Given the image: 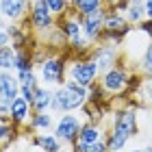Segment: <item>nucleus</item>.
I'll return each mask as SVG.
<instances>
[{
    "instance_id": "14",
    "label": "nucleus",
    "mask_w": 152,
    "mask_h": 152,
    "mask_svg": "<svg viewBox=\"0 0 152 152\" xmlns=\"http://www.w3.org/2000/svg\"><path fill=\"white\" fill-rule=\"evenodd\" d=\"M104 139V128L96 122H83L80 124V130H78V137L76 141L80 143H94V141H100Z\"/></svg>"
},
{
    "instance_id": "25",
    "label": "nucleus",
    "mask_w": 152,
    "mask_h": 152,
    "mask_svg": "<svg viewBox=\"0 0 152 152\" xmlns=\"http://www.w3.org/2000/svg\"><path fill=\"white\" fill-rule=\"evenodd\" d=\"M46 4H48V9H50V13L54 18L65 15L70 11V0H46Z\"/></svg>"
},
{
    "instance_id": "3",
    "label": "nucleus",
    "mask_w": 152,
    "mask_h": 152,
    "mask_svg": "<svg viewBox=\"0 0 152 152\" xmlns=\"http://www.w3.org/2000/svg\"><path fill=\"white\" fill-rule=\"evenodd\" d=\"M65 67H67L65 65V57H61V54H46V57L37 63V70H39L37 78L44 80L46 87L48 85L59 87V85H63V83L67 80Z\"/></svg>"
},
{
    "instance_id": "24",
    "label": "nucleus",
    "mask_w": 152,
    "mask_h": 152,
    "mask_svg": "<svg viewBox=\"0 0 152 152\" xmlns=\"http://www.w3.org/2000/svg\"><path fill=\"white\" fill-rule=\"evenodd\" d=\"M72 152H109L107 150V139H100V141H94V143L74 141L72 143Z\"/></svg>"
},
{
    "instance_id": "12",
    "label": "nucleus",
    "mask_w": 152,
    "mask_h": 152,
    "mask_svg": "<svg viewBox=\"0 0 152 152\" xmlns=\"http://www.w3.org/2000/svg\"><path fill=\"white\" fill-rule=\"evenodd\" d=\"M33 113V109H31V102L22 98V96H18L15 100L11 102V107H9V120L15 124V126H22V124L28 122V117Z\"/></svg>"
},
{
    "instance_id": "18",
    "label": "nucleus",
    "mask_w": 152,
    "mask_h": 152,
    "mask_svg": "<svg viewBox=\"0 0 152 152\" xmlns=\"http://www.w3.org/2000/svg\"><path fill=\"white\" fill-rule=\"evenodd\" d=\"M28 126H31V130L46 133V130H50V126H52V115L48 111H39V113L33 111L31 117H28Z\"/></svg>"
},
{
    "instance_id": "17",
    "label": "nucleus",
    "mask_w": 152,
    "mask_h": 152,
    "mask_svg": "<svg viewBox=\"0 0 152 152\" xmlns=\"http://www.w3.org/2000/svg\"><path fill=\"white\" fill-rule=\"evenodd\" d=\"M70 9L76 15H87L98 9H104V2L102 0H70Z\"/></svg>"
},
{
    "instance_id": "27",
    "label": "nucleus",
    "mask_w": 152,
    "mask_h": 152,
    "mask_svg": "<svg viewBox=\"0 0 152 152\" xmlns=\"http://www.w3.org/2000/svg\"><path fill=\"white\" fill-rule=\"evenodd\" d=\"M9 44V35H7V31L4 28H0V48Z\"/></svg>"
},
{
    "instance_id": "31",
    "label": "nucleus",
    "mask_w": 152,
    "mask_h": 152,
    "mask_svg": "<svg viewBox=\"0 0 152 152\" xmlns=\"http://www.w3.org/2000/svg\"><path fill=\"white\" fill-rule=\"evenodd\" d=\"M61 152H63V150H61Z\"/></svg>"
},
{
    "instance_id": "21",
    "label": "nucleus",
    "mask_w": 152,
    "mask_h": 152,
    "mask_svg": "<svg viewBox=\"0 0 152 152\" xmlns=\"http://www.w3.org/2000/svg\"><path fill=\"white\" fill-rule=\"evenodd\" d=\"M137 70H139L141 76L146 78H152V39L146 41V48H143V54L137 63Z\"/></svg>"
},
{
    "instance_id": "32",
    "label": "nucleus",
    "mask_w": 152,
    "mask_h": 152,
    "mask_svg": "<svg viewBox=\"0 0 152 152\" xmlns=\"http://www.w3.org/2000/svg\"><path fill=\"white\" fill-rule=\"evenodd\" d=\"M0 152H2V150H0Z\"/></svg>"
},
{
    "instance_id": "5",
    "label": "nucleus",
    "mask_w": 152,
    "mask_h": 152,
    "mask_svg": "<svg viewBox=\"0 0 152 152\" xmlns=\"http://www.w3.org/2000/svg\"><path fill=\"white\" fill-rule=\"evenodd\" d=\"M130 74L126 72V65H124V61L120 59V63L109 67L107 72L100 74V87L104 89V94L109 96H122L124 91L128 89L130 85Z\"/></svg>"
},
{
    "instance_id": "29",
    "label": "nucleus",
    "mask_w": 152,
    "mask_h": 152,
    "mask_svg": "<svg viewBox=\"0 0 152 152\" xmlns=\"http://www.w3.org/2000/svg\"><path fill=\"white\" fill-rule=\"evenodd\" d=\"M130 152H148V150H141V148H135V150H130Z\"/></svg>"
},
{
    "instance_id": "4",
    "label": "nucleus",
    "mask_w": 152,
    "mask_h": 152,
    "mask_svg": "<svg viewBox=\"0 0 152 152\" xmlns=\"http://www.w3.org/2000/svg\"><path fill=\"white\" fill-rule=\"evenodd\" d=\"M65 76H67V80L78 83L80 87H91L96 83V78H98V70H96V63L91 61L89 54H85V57L78 54L65 67Z\"/></svg>"
},
{
    "instance_id": "13",
    "label": "nucleus",
    "mask_w": 152,
    "mask_h": 152,
    "mask_svg": "<svg viewBox=\"0 0 152 152\" xmlns=\"http://www.w3.org/2000/svg\"><path fill=\"white\" fill-rule=\"evenodd\" d=\"M15 76H18V83H20V96L31 102L33 96H35V91H37V87H39V78H37L35 70L15 72Z\"/></svg>"
},
{
    "instance_id": "16",
    "label": "nucleus",
    "mask_w": 152,
    "mask_h": 152,
    "mask_svg": "<svg viewBox=\"0 0 152 152\" xmlns=\"http://www.w3.org/2000/svg\"><path fill=\"white\" fill-rule=\"evenodd\" d=\"M33 146H37L41 148L44 152H61V148H63V143H61L54 135H50L46 130V133H39L33 137Z\"/></svg>"
},
{
    "instance_id": "30",
    "label": "nucleus",
    "mask_w": 152,
    "mask_h": 152,
    "mask_svg": "<svg viewBox=\"0 0 152 152\" xmlns=\"http://www.w3.org/2000/svg\"><path fill=\"white\" fill-rule=\"evenodd\" d=\"M128 2H143V0H128Z\"/></svg>"
},
{
    "instance_id": "22",
    "label": "nucleus",
    "mask_w": 152,
    "mask_h": 152,
    "mask_svg": "<svg viewBox=\"0 0 152 152\" xmlns=\"http://www.w3.org/2000/svg\"><path fill=\"white\" fill-rule=\"evenodd\" d=\"M124 18H126V22L130 26H137L141 20H146V18H143V7H141V2H128V7L124 9Z\"/></svg>"
},
{
    "instance_id": "6",
    "label": "nucleus",
    "mask_w": 152,
    "mask_h": 152,
    "mask_svg": "<svg viewBox=\"0 0 152 152\" xmlns=\"http://www.w3.org/2000/svg\"><path fill=\"white\" fill-rule=\"evenodd\" d=\"M26 22L31 24V28L35 33H48L54 26L57 18L50 13L46 0H31V9H28V18Z\"/></svg>"
},
{
    "instance_id": "19",
    "label": "nucleus",
    "mask_w": 152,
    "mask_h": 152,
    "mask_svg": "<svg viewBox=\"0 0 152 152\" xmlns=\"http://www.w3.org/2000/svg\"><path fill=\"white\" fill-rule=\"evenodd\" d=\"M24 70H35V57H33L31 48H18L15 50V72Z\"/></svg>"
},
{
    "instance_id": "15",
    "label": "nucleus",
    "mask_w": 152,
    "mask_h": 152,
    "mask_svg": "<svg viewBox=\"0 0 152 152\" xmlns=\"http://www.w3.org/2000/svg\"><path fill=\"white\" fill-rule=\"evenodd\" d=\"M50 107H52V89H48L46 85L44 87L39 85L31 100V109L35 113H39V111H50Z\"/></svg>"
},
{
    "instance_id": "11",
    "label": "nucleus",
    "mask_w": 152,
    "mask_h": 152,
    "mask_svg": "<svg viewBox=\"0 0 152 152\" xmlns=\"http://www.w3.org/2000/svg\"><path fill=\"white\" fill-rule=\"evenodd\" d=\"M31 0H0V13L7 22H24L28 18Z\"/></svg>"
},
{
    "instance_id": "7",
    "label": "nucleus",
    "mask_w": 152,
    "mask_h": 152,
    "mask_svg": "<svg viewBox=\"0 0 152 152\" xmlns=\"http://www.w3.org/2000/svg\"><path fill=\"white\" fill-rule=\"evenodd\" d=\"M80 117L78 115H72V113H63L57 120L54 124V137L63 143V146H72L76 141V137H78V130H80Z\"/></svg>"
},
{
    "instance_id": "10",
    "label": "nucleus",
    "mask_w": 152,
    "mask_h": 152,
    "mask_svg": "<svg viewBox=\"0 0 152 152\" xmlns=\"http://www.w3.org/2000/svg\"><path fill=\"white\" fill-rule=\"evenodd\" d=\"M104 13H107V7L94 11V13H87V15H78L83 35L91 41V44H96V41L100 39L102 31H104Z\"/></svg>"
},
{
    "instance_id": "1",
    "label": "nucleus",
    "mask_w": 152,
    "mask_h": 152,
    "mask_svg": "<svg viewBox=\"0 0 152 152\" xmlns=\"http://www.w3.org/2000/svg\"><path fill=\"white\" fill-rule=\"evenodd\" d=\"M137 133V113L135 109H122L113 115V124L107 135V150L109 152H120L130 141V137Z\"/></svg>"
},
{
    "instance_id": "20",
    "label": "nucleus",
    "mask_w": 152,
    "mask_h": 152,
    "mask_svg": "<svg viewBox=\"0 0 152 152\" xmlns=\"http://www.w3.org/2000/svg\"><path fill=\"white\" fill-rule=\"evenodd\" d=\"M0 72H15V48L11 44L0 48Z\"/></svg>"
},
{
    "instance_id": "23",
    "label": "nucleus",
    "mask_w": 152,
    "mask_h": 152,
    "mask_svg": "<svg viewBox=\"0 0 152 152\" xmlns=\"http://www.w3.org/2000/svg\"><path fill=\"white\" fill-rule=\"evenodd\" d=\"M15 124L9 120V115H0V143H9L15 137Z\"/></svg>"
},
{
    "instance_id": "26",
    "label": "nucleus",
    "mask_w": 152,
    "mask_h": 152,
    "mask_svg": "<svg viewBox=\"0 0 152 152\" xmlns=\"http://www.w3.org/2000/svg\"><path fill=\"white\" fill-rule=\"evenodd\" d=\"M141 7H143V18H146V20H152V0H143Z\"/></svg>"
},
{
    "instance_id": "33",
    "label": "nucleus",
    "mask_w": 152,
    "mask_h": 152,
    "mask_svg": "<svg viewBox=\"0 0 152 152\" xmlns=\"http://www.w3.org/2000/svg\"><path fill=\"white\" fill-rule=\"evenodd\" d=\"M150 80H152V78H150Z\"/></svg>"
},
{
    "instance_id": "9",
    "label": "nucleus",
    "mask_w": 152,
    "mask_h": 152,
    "mask_svg": "<svg viewBox=\"0 0 152 152\" xmlns=\"http://www.w3.org/2000/svg\"><path fill=\"white\" fill-rule=\"evenodd\" d=\"M89 57H91V61L96 63L98 76H100L102 72H107L109 67H113V65L120 63V50H117V46H113V44L94 46L91 50H89Z\"/></svg>"
},
{
    "instance_id": "8",
    "label": "nucleus",
    "mask_w": 152,
    "mask_h": 152,
    "mask_svg": "<svg viewBox=\"0 0 152 152\" xmlns=\"http://www.w3.org/2000/svg\"><path fill=\"white\" fill-rule=\"evenodd\" d=\"M18 96L20 83L15 72H0V115H9V107Z\"/></svg>"
},
{
    "instance_id": "2",
    "label": "nucleus",
    "mask_w": 152,
    "mask_h": 152,
    "mask_svg": "<svg viewBox=\"0 0 152 152\" xmlns=\"http://www.w3.org/2000/svg\"><path fill=\"white\" fill-rule=\"evenodd\" d=\"M89 98L87 87H80L74 80H65L52 91V111L54 113H72L76 109H83Z\"/></svg>"
},
{
    "instance_id": "28",
    "label": "nucleus",
    "mask_w": 152,
    "mask_h": 152,
    "mask_svg": "<svg viewBox=\"0 0 152 152\" xmlns=\"http://www.w3.org/2000/svg\"><path fill=\"white\" fill-rule=\"evenodd\" d=\"M7 24H9V22H7V20L2 18V13H0V28H7Z\"/></svg>"
}]
</instances>
